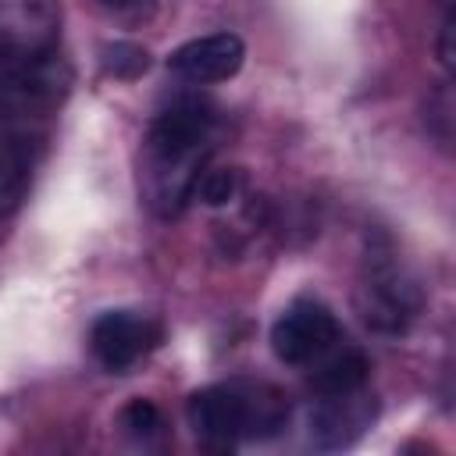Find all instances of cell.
<instances>
[{"label": "cell", "mask_w": 456, "mask_h": 456, "mask_svg": "<svg viewBox=\"0 0 456 456\" xmlns=\"http://www.w3.org/2000/svg\"><path fill=\"white\" fill-rule=\"evenodd\" d=\"M420 285L413 274L395 260V253L370 249L363 264V278L356 285V310L360 317L385 335H403L410 321L420 314Z\"/></svg>", "instance_id": "3"}, {"label": "cell", "mask_w": 456, "mask_h": 456, "mask_svg": "<svg viewBox=\"0 0 456 456\" xmlns=\"http://www.w3.org/2000/svg\"><path fill=\"white\" fill-rule=\"evenodd\" d=\"M103 68H107V75H114V78H139V75L150 68V53H146L139 43L118 39V43H107V46H103Z\"/></svg>", "instance_id": "12"}, {"label": "cell", "mask_w": 456, "mask_h": 456, "mask_svg": "<svg viewBox=\"0 0 456 456\" xmlns=\"http://www.w3.org/2000/svg\"><path fill=\"white\" fill-rule=\"evenodd\" d=\"M342 338V324L321 299H292L271 324V349L289 367H310Z\"/></svg>", "instance_id": "4"}, {"label": "cell", "mask_w": 456, "mask_h": 456, "mask_svg": "<svg viewBox=\"0 0 456 456\" xmlns=\"http://www.w3.org/2000/svg\"><path fill=\"white\" fill-rule=\"evenodd\" d=\"M242 189H246V178H242L239 167H210L207 164L200 171V178H196L192 196L200 203H207V207H228L232 200L242 196Z\"/></svg>", "instance_id": "10"}, {"label": "cell", "mask_w": 456, "mask_h": 456, "mask_svg": "<svg viewBox=\"0 0 456 456\" xmlns=\"http://www.w3.org/2000/svg\"><path fill=\"white\" fill-rule=\"evenodd\" d=\"M61 43L57 0H0V61H43Z\"/></svg>", "instance_id": "6"}, {"label": "cell", "mask_w": 456, "mask_h": 456, "mask_svg": "<svg viewBox=\"0 0 456 456\" xmlns=\"http://www.w3.org/2000/svg\"><path fill=\"white\" fill-rule=\"evenodd\" d=\"M438 64L452 71V7H445L442 25H438Z\"/></svg>", "instance_id": "15"}, {"label": "cell", "mask_w": 456, "mask_h": 456, "mask_svg": "<svg viewBox=\"0 0 456 456\" xmlns=\"http://www.w3.org/2000/svg\"><path fill=\"white\" fill-rule=\"evenodd\" d=\"M121 428L132 435V438H139V442H150V438H157L160 431H164V413H160V406L153 403V399H132L125 410H121Z\"/></svg>", "instance_id": "13"}, {"label": "cell", "mask_w": 456, "mask_h": 456, "mask_svg": "<svg viewBox=\"0 0 456 456\" xmlns=\"http://www.w3.org/2000/svg\"><path fill=\"white\" fill-rule=\"evenodd\" d=\"M28 185V164L21 157V150H14L11 142H0V217H7Z\"/></svg>", "instance_id": "11"}, {"label": "cell", "mask_w": 456, "mask_h": 456, "mask_svg": "<svg viewBox=\"0 0 456 456\" xmlns=\"http://www.w3.org/2000/svg\"><path fill=\"white\" fill-rule=\"evenodd\" d=\"M374 420V399L367 388L346 395H317L310 410V442L317 449H346L353 445Z\"/></svg>", "instance_id": "8"}, {"label": "cell", "mask_w": 456, "mask_h": 456, "mask_svg": "<svg viewBox=\"0 0 456 456\" xmlns=\"http://www.w3.org/2000/svg\"><path fill=\"white\" fill-rule=\"evenodd\" d=\"M107 18L114 21H125V25H139L146 18H153L157 11V0H93Z\"/></svg>", "instance_id": "14"}, {"label": "cell", "mask_w": 456, "mask_h": 456, "mask_svg": "<svg viewBox=\"0 0 456 456\" xmlns=\"http://www.w3.org/2000/svg\"><path fill=\"white\" fill-rule=\"evenodd\" d=\"M310 367H314L310 370V388L317 395H346V392L367 388V378H370V363L356 349H342V353L331 349L328 356H321Z\"/></svg>", "instance_id": "9"}, {"label": "cell", "mask_w": 456, "mask_h": 456, "mask_svg": "<svg viewBox=\"0 0 456 456\" xmlns=\"http://www.w3.org/2000/svg\"><path fill=\"white\" fill-rule=\"evenodd\" d=\"M214 139L217 114L196 96L175 100L150 121L139 150V196L153 217L171 221L182 214L200 171L210 164Z\"/></svg>", "instance_id": "1"}, {"label": "cell", "mask_w": 456, "mask_h": 456, "mask_svg": "<svg viewBox=\"0 0 456 456\" xmlns=\"http://www.w3.org/2000/svg\"><path fill=\"white\" fill-rule=\"evenodd\" d=\"M164 338V328L153 314H142V310H128V306H118V310H103L93 328H89V353L93 360L110 370V374H125L132 370L139 360H146Z\"/></svg>", "instance_id": "5"}, {"label": "cell", "mask_w": 456, "mask_h": 456, "mask_svg": "<svg viewBox=\"0 0 456 456\" xmlns=\"http://www.w3.org/2000/svg\"><path fill=\"white\" fill-rule=\"evenodd\" d=\"M246 61V43L235 32H207L196 39H185L182 46L171 50L167 68L192 86H214V82H228L239 75Z\"/></svg>", "instance_id": "7"}, {"label": "cell", "mask_w": 456, "mask_h": 456, "mask_svg": "<svg viewBox=\"0 0 456 456\" xmlns=\"http://www.w3.org/2000/svg\"><path fill=\"white\" fill-rule=\"evenodd\" d=\"M185 420L203 445L235 449L239 442L274 438L289 420L285 395L267 381H214L189 395Z\"/></svg>", "instance_id": "2"}]
</instances>
